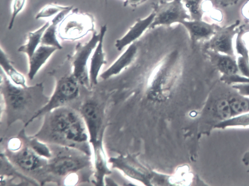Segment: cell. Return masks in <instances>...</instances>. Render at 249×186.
<instances>
[{
    "mask_svg": "<svg viewBox=\"0 0 249 186\" xmlns=\"http://www.w3.org/2000/svg\"><path fill=\"white\" fill-rule=\"evenodd\" d=\"M63 148V151L49 159L47 172L64 177L89 166L90 156L77 149Z\"/></svg>",
    "mask_w": 249,
    "mask_h": 186,
    "instance_id": "cell-4",
    "label": "cell"
},
{
    "mask_svg": "<svg viewBox=\"0 0 249 186\" xmlns=\"http://www.w3.org/2000/svg\"><path fill=\"white\" fill-rule=\"evenodd\" d=\"M147 0H125L124 2V7L130 6L133 8H136L138 6L145 2Z\"/></svg>",
    "mask_w": 249,
    "mask_h": 186,
    "instance_id": "cell-30",
    "label": "cell"
},
{
    "mask_svg": "<svg viewBox=\"0 0 249 186\" xmlns=\"http://www.w3.org/2000/svg\"><path fill=\"white\" fill-rule=\"evenodd\" d=\"M23 141L24 144L19 150L15 152L8 151L7 154H4L5 156L25 172L33 173L46 171L49 159L37 154Z\"/></svg>",
    "mask_w": 249,
    "mask_h": 186,
    "instance_id": "cell-9",
    "label": "cell"
},
{
    "mask_svg": "<svg viewBox=\"0 0 249 186\" xmlns=\"http://www.w3.org/2000/svg\"><path fill=\"white\" fill-rule=\"evenodd\" d=\"M151 7L156 15L149 28L160 25L170 26L174 23L180 24L184 20L191 19V17L181 0L170 1L160 0L157 2H152Z\"/></svg>",
    "mask_w": 249,
    "mask_h": 186,
    "instance_id": "cell-7",
    "label": "cell"
},
{
    "mask_svg": "<svg viewBox=\"0 0 249 186\" xmlns=\"http://www.w3.org/2000/svg\"><path fill=\"white\" fill-rule=\"evenodd\" d=\"M138 47L134 42L129 45L127 49L100 76L103 79L117 74L128 66L135 57Z\"/></svg>",
    "mask_w": 249,
    "mask_h": 186,
    "instance_id": "cell-16",
    "label": "cell"
},
{
    "mask_svg": "<svg viewBox=\"0 0 249 186\" xmlns=\"http://www.w3.org/2000/svg\"><path fill=\"white\" fill-rule=\"evenodd\" d=\"M247 172L249 174V168L247 169Z\"/></svg>",
    "mask_w": 249,
    "mask_h": 186,
    "instance_id": "cell-32",
    "label": "cell"
},
{
    "mask_svg": "<svg viewBox=\"0 0 249 186\" xmlns=\"http://www.w3.org/2000/svg\"><path fill=\"white\" fill-rule=\"evenodd\" d=\"M241 14L244 19L249 22V0L242 6L241 9Z\"/></svg>",
    "mask_w": 249,
    "mask_h": 186,
    "instance_id": "cell-28",
    "label": "cell"
},
{
    "mask_svg": "<svg viewBox=\"0 0 249 186\" xmlns=\"http://www.w3.org/2000/svg\"><path fill=\"white\" fill-rule=\"evenodd\" d=\"M241 26L240 21L236 20L229 25L220 27L209 39L208 47L210 51L235 56L233 39Z\"/></svg>",
    "mask_w": 249,
    "mask_h": 186,
    "instance_id": "cell-10",
    "label": "cell"
},
{
    "mask_svg": "<svg viewBox=\"0 0 249 186\" xmlns=\"http://www.w3.org/2000/svg\"><path fill=\"white\" fill-rule=\"evenodd\" d=\"M0 52L1 69L15 85L22 87L27 86L25 76L14 67L7 53L1 47H0Z\"/></svg>",
    "mask_w": 249,
    "mask_h": 186,
    "instance_id": "cell-20",
    "label": "cell"
},
{
    "mask_svg": "<svg viewBox=\"0 0 249 186\" xmlns=\"http://www.w3.org/2000/svg\"><path fill=\"white\" fill-rule=\"evenodd\" d=\"M26 0H13L11 6V15L8 25V30H11L14 25L17 16L23 9Z\"/></svg>",
    "mask_w": 249,
    "mask_h": 186,
    "instance_id": "cell-25",
    "label": "cell"
},
{
    "mask_svg": "<svg viewBox=\"0 0 249 186\" xmlns=\"http://www.w3.org/2000/svg\"><path fill=\"white\" fill-rule=\"evenodd\" d=\"M24 128L20 131L18 135L24 142L38 155L47 159L52 158L53 156V152L47 144L35 136H27Z\"/></svg>",
    "mask_w": 249,
    "mask_h": 186,
    "instance_id": "cell-21",
    "label": "cell"
},
{
    "mask_svg": "<svg viewBox=\"0 0 249 186\" xmlns=\"http://www.w3.org/2000/svg\"><path fill=\"white\" fill-rule=\"evenodd\" d=\"M227 97L232 117L249 113V97L239 93L231 85H228Z\"/></svg>",
    "mask_w": 249,
    "mask_h": 186,
    "instance_id": "cell-18",
    "label": "cell"
},
{
    "mask_svg": "<svg viewBox=\"0 0 249 186\" xmlns=\"http://www.w3.org/2000/svg\"><path fill=\"white\" fill-rule=\"evenodd\" d=\"M187 8L191 20H201L204 13V4L206 0H181Z\"/></svg>",
    "mask_w": 249,
    "mask_h": 186,
    "instance_id": "cell-22",
    "label": "cell"
},
{
    "mask_svg": "<svg viewBox=\"0 0 249 186\" xmlns=\"http://www.w3.org/2000/svg\"><path fill=\"white\" fill-rule=\"evenodd\" d=\"M188 31L191 40L210 39L220 26L201 20H186L180 23Z\"/></svg>",
    "mask_w": 249,
    "mask_h": 186,
    "instance_id": "cell-13",
    "label": "cell"
},
{
    "mask_svg": "<svg viewBox=\"0 0 249 186\" xmlns=\"http://www.w3.org/2000/svg\"><path fill=\"white\" fill-rule=\"evenodd\" d=\"M242 162L244 165L249 166V149L244 154Z\"/></svg>",
    "mask_w": 249,
    "mask_h": 186,
    "instance_id": "cell-31",
    "label": "cell"
},
{
    "mask_svg": "<svg viewBox=\"0 0 249 186\" xmlns=\"http://www.w3.org/2000/svg\"><path fill=\"white\" fill-rule=\"evenodd\" d=\"M0 87L8 127L17 120L25 124L49 99L42 82L26 87L17 85L1 69Z\"/></svg>",
    "mask_w": 249,
    "mask_h": 186,
    "instance_id": "cell-2",
    "label": "cell"
},
{
    "mask_svg": "<svg viewBox=\"0 0 249 186\" xmlns=\"http://www.w3.org/2000/svg\"><path fill=\"white\" fill-rule=\"evenodd\" d=\"M50 23V21H48L37 29L29 32L25 43L18 48V51L25 54L28 59L30 58L41 44L43 34Z\"/></svg>",
    "mask_w": 249,
    "mask_h": 186,
    "instance_id": "cell-19",
    "label": "cell"
},
{
    "mask_svg": "<svg viewBox=\"0 0 249 186\" xmlns=\"http://www.w3.org/2000/svg\"><path fill=\"white\" fill-rule=\"evenodd\" d=\"M107 31L106 24L101 27L100 39L90 56L89 64V76L90 86L93 89L98 83V77L102 66L107 64L103 42Z\"/></svg>",
    "mask_w": 249,
    "mask_h": 186,
    "instance_id": "cell-11",
    "label": "cell"
},
{
    "mask_svg": "<svg viewBox=\"0 0 249 186\" xmlns=\"http://www.w3.org/2000/svg\"><path fill=\"white\" fill-rule=\"evenodd\" d=\"M71 5L63 6L55 3H49L44 6L36 15L35 19L54 17L60 12L69 8Z\"/></svg>",
    "mask_w": 249,
    "mask_h": 186,
    "instance_id": "cell-24",
    "label": "cell"
},
{
    "mask_svg": "<svg viewBox=\"0 0 249 186\" xmlns=\"http://www.w3.org/2000/svg\"><path fill=\"white\" fill-rule=\"evenodd\" d=\"M57 50H59L55 47L43 44L39 46L32 56L28 59V77L30 80L34 78L40 69Z\"/></svg>",
    "mask_w": 249,
    "mask_h": 186,
    "instance_id": "cell-14",
    "label": "cell"
},
{
    "mask_svg": "<svg viewBox=\"0 0 249 186\" xmlns=\"http://www.w3.org/2000/svg\"><path fill=\"white\" fill-rule=\"evenodd\" d=\"M79 112L86 124L89 141L93 148L94 157H96L103 152L99 145V136L102 124V113L100 108L96 101L90 98L83 102Z\"/></svg>",
    "mask_w": 249,
    "mask_h": 186,
    "instance_id": "cell-8",
    "label": "cell"
},
{
    "mask_svg": "<svg viewBox=\"0 0 249 186\" xmlns=\"http://www.w3.org/2000/svg\"><path fill=\"white\" fill-rule=\"evenodd\" d=\"M95 31L94 17L73 8L58 25L57 35L63 41H74Z\"/></svg>",
    "mask_w": 249,
    "mask_h": 186,
    "instance_id": "cell-5",
    "label": "cell"
},
{
    "mask_svg": "<svg viewBox=\"0 0 249 186\" xmlns=\"http://www.w3.org/2000/svg\"><path fill=\"white\" fill-rule=\"evenodd\" d=\"M249 126V113L232 117L216 125V129H224L228 127Z\"/></svg>",
    "mask_w": 249,
    "mask_h": 186,
    "instance_id": "cell-23",
    "label": "cell"
},
{
    "mask_svg": "<svg viewBox=\"0 0 249 186\" xmlns=\"http://www.w3.org/2000/svg\"><path fill=\"white\" fill-rule=\"evenodd\" d=\"M231 85L240 94L249 97V83H238Z\"/></svg>",
    "mask_w": 249,
    "mask_h": 186,
    "instance_id": "cell-27",
    "label": "cell"
},
{
    "mask_svg": "<svg viewBox=\"0 0 249 186\" xmlns=\"http://www.w3.org/2000/svg\"><path fill=\"white\" fill-rule=\"evenodd\" d=\"M213 62L222 75L239 74L236 59L235 56L210 51Z\"/></svg>",
    "mask_w": 249,
    "mask_h": 186,
    "instance_id": "cell-17",
    "label": "cell"
},
{
    "mask_svg": "<svg viewBox=\"0 0 249 186\" xmlns=\"http://www.w3.org/2000/svg\"><path fill=\"white\" fill-rule=\"evenodd\" d=\"M213 0L214 1V3H215L216 0Z\"/></svg>",
    "mask_w": 249,
    "mask_h": 186,
    "instance_id": "cell-33",
    "label": "cell"
},
{
    "mask_svg": "<svg viewBox=\"0 0 249 186\" xmlns=\"http://www.w3.org/2000/svg\"><path fill=\"white\" fill-rule=\"evenodd\" d=\"M100 37V32L92 33L89 40L85 43H78L75 46L74 51L67 56L72 66V73L81 86L89 91H91L89 67L88 63L92 53Z\"/></svg>",
    "mask_w": 249,
    "mask_h": 186,
    "instance_id": "cell-6",
    "label": "cell"
},
{
    "mask_svg": "<svg viewBox=\"0 0 249 186\" xmlns=\"http://www.w3.org/2000/svg\"><path fill=\"white\" fill-rule=\"evenodd\" d=\"M105 1V2L107 3V0H104Z\"/></svg>",
    "mask_w": 249,
    "mask_h": 186,
    "instance_id": "cell-34",
    "label": "cell"
},
{
    "mask_svg": "<svg viewBox=\"0 0 249 186\" xmlns=\"http://www.w3.org/2000/svg\"><path fill=\"white\" fill-rule=\"evenodd\" d=\"M44 116L43 124L35 137L45 143L77 149L91 155L88 132L80 112L63 106Z\"/></svg>",
    "mask_w": 249,
    "mask_h": 186,
    "instance_id": "cell-1",
    "label": "cell"
},
{
    "mask_svg": "<svg viewBox=\"0 0 249 186\" xmlns=\"http://www.w3.org/2000/svg\"><path fill=\"white\" fill-rule=\"evenodd\" d=\"M155 15V12L153 11L147 17L137 19L127 33L116 41L115 46L117 50L121 51L124 47L130 45L138 39L147 29L150 28Z\"/></svg>",
    "mask_w": 249,
    "mask_h": 186,
    "instance_id": "cell-12",
    "label": "cell"
},
{
    "mask_svg": "<svg viewBox=\"0 0 249 186\" xmlns=\"http://www.w3.org/2000/svg\"><path fill=\"white\" fill-rule=\"evenodd\" d=\"M73 6L63 10L53 17L50 25L46 28L41 39V44L51 46L57 48L59 50L63 49L62 45L58 40L57 28L58 25L64 18L72 11Z\"/></svg>",
    "mask_w": 249,
    "mask_h": 186,
    "instance_id": "cell-15",
    "label": "cell"
},
{
    "mask_svg": "<svg viewBox=\"0 0 249 186\" xmlns=\"http://www.w3.org/2000/svg\"><path fill=\"white\" fill-rule=\"evenodd\" d=\"M219 79L229 85L238 83H249V78L245 77L239 74L229 76L222 75Z\"/></svg>",
    "mask_w": 249,
    "mask_h": 186,
    "instance_id": "cell-26",
    "label": "cell"
},
{
    "mask_svg": "<svg viewBox=\"0 0 249 186\" xmlns=\"http://www.w3.org/2000/svg\"><path fill=\"white\" fill-rule=\"evenodd\" d=\"M55 79L53 93L46 104L37 111L24 125L28 126L37 118L77 99L80 95V85L72 73L68 56L65 60L50 72Z\"/></svg>",
    "mask_w": 249,
    "mask_h": 186,
    "instance_id": "cell-3",
    "label": "cell"
},
{
    "mask_svg": "<svg viewBox=\"0 0 249 186\" xmlns=\"http://www.w3.org/2000/svg\"><path fill=\"white\" fill-rule=\"evenodd\" d=\"M240 0H216L215 4L220 7H228L235 5Z\"/></svg>",
    "mask_w": 249,
    "mask_h": 186,
    "instance_id": "cell-29",
    "label": "cell"
}]
</instances>
